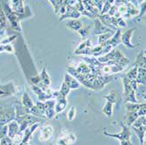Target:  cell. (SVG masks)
<instances>
[{"mask_svg": "<svg viewBox=\"0 0 146 145\" xmlns=\"http://www.w3.org/2000/svg\"><path fill=\"white\" fill-rule=\"evenodd\" d=\"M122 131L118 134H108L107 132H104L105 135H107L110 137L116 138L121 141V145H133L130 142V130L129 127H127L124 124H122Z\"/></svg>", "mask_w": 146, "mask_h": 145, "instance_id": "cell-1", "label": "cell"}, {"mask_svg": "<svg viewBox=\"0 0 146 145\" xmlns=\"http://www.w3.org/2000/svg\"><path fill=\"white\" fill-rule=\"evenodd\" d=\"M81 15L82 14L75 9L74 6L68 5H67V7H66V11L64 12V14H62L61 17L60 18V21L64 20L67 18H73L74 19H79L80 17H81Z\"/></svg>", "mask_w": 146, "mask_h": 145, "instance_id": "cell-2", "label": "cell"}, {"mask_svg": "<svg viewBox=\"0 0 146 145\" xmlns=\"http://www.w3.org/2000/svg\"><path fill=\"white\" fill-rule=\"evenodd\" d=\"M54 101H48L44 103V109H45V116L48 119H52L54 116L55 111H54Z\"/></svg>", "mask_w": 146, "mask_h": 145, "instance_id": "cell-3", "label": "cell"}, {"mask_svg": "<svg viewBox=\"0 0 146 145\" xmlns=\"http://www.w3.org/2000/svg\"><path fill=\"white\" fill-rule=\"evenodd\" d=\"M91 49V42L89 39H87L77 47L74 52L76 54H90Z\"/></svg>", "mask_w": 146, "mask_h": 145, "instance_id": "cell-4", "label": "cell"}, {"mask_svg": "<svg viewBox=\"0 0 146 145\" xmlns=\"http://www.w3.org/2000/svg\"><path fill=\"white\" fill-rule=\"evenodd\" d=\"M75 136L73 134H68V135H62L60 136L57 140L58 145H69L75 141Z\"/></svg>", "mask_w": 146, "mask_h": 145, "instance_id": "cell-5", "label": "cell"}, {"mask_svg": "<svg viewBox=\"0 0 146 145\" xmlns=\"http://www.w3.org/2000/svg\"><path fill=\"white\" fill-rule=\"evenodd\" d=\"M112 32V30L109 27H107L106 25H104L103 24H102V22L100 21L99 19H96V28L94 30V33L95 34H102V33H106V32Z\"/></svg>", "mask_w": 146, "mask_h": 145, "instance_id": "cell-6", "label": "cell"}, {"mask_svg": "<svg viewBox=\"0 0 146 145\" xmlns=\"http://www.w3.org/2000/svg\"><path fill=\"white\" fill-rule=\"evenodd\" d=\"M52 128L51 126H45L43 128H41L40 129V134H39V141L44 142V141H47L52 134Z\"/></svg>", "mask_w": 146, "mask_h": 145, "instance_id": "cell-7", "label": "cell"}, {"mask_svg": "<svg viewBox=\"0 0 146 145\" xmlns=\"http://www.w3.org/2000/svg\"><path fill=\"white\" fill-rule=\"evenodd\" d=\"M57 97H58V101H57L56 106H55V113L59 114L66 109V107H67V105H68V101L66 100L65 96L58 95Z\"/></svg>", "mask_w": 146, "mask_h": 145, "instance_id": "cell-8", "label": "cell"}, {"mask_svg": "<svg viewBox=\"0 0 146 145\" xmlns=\"http://www.w3.org/2000/svg\"><path fill=\"white\" fill-rule=\"evenodd\" d=\"M134 31H135V28L130 29V30H128L127 32H125L123 35H121V42H123L128 47H135L136 46L130 43V38H131V35Z\"/></svg>", "mask_w": 146, "mask_h": 145, "instance_id": "cell-9", "label": "cell"}, {"mask_svg": "<svg viewBox=\"0 0 146 145\" xmlns=\"http://www.w3.org/2000/svg\"><path fill=\"white\" fill-rule=\"evenodd\" d=\"M134 130L137 132L139 139H140V142L141 145H143V136L145 134V125H140V126H137V127H133Z\"/></svg>", "mask_w": 146, "mask_h": 145, "instance_id": "cell-10", "label": "cell"}, {"mask_svg": "<svg viewBox=\"0 0 146 145\" xmlns=\"http://www.w3.org/2000/svg\"><path fill=\"white\" fill-rule=\"evenodd\" d=\"M65 79H66V80H65L64 82L69 87L70 89H71V88H78V87H80V84L74 80V78L70 77L69 75H66Z\"/></svg>", "mask_w": 146, "mask_h": 145, "instance_id": "cell-11", "label": "cell"}, {"mask_svg": "<svg viewBox=\"0 0 146 145\" xmlns=\"http://www.w3.org/2000/svg\"><path fill=\"white\" fill-rule=\"evenodd\" d=\"M67 26H68V27H69L70 29L74 30V31H77V32H78L80 29H81V28H82V23L80 22V21H78V20H76V19H74V20L69 21V22L68 23Z\"/></svg>", "mask_w": 146, "mask_h": 145, "instance_id": "cell-12", "label": "cell"}, {"mask_svg": "<svg viewBox=\"0 0 146 145\" xmlns=\"http://www.w3.org/2000/svg\"><path fill=\"white\" fill-rule=\"evenodd\" d=\"M114 32H106V33H102V34H100L99 35V38H98V45H101L104 42H106L110 39V38L112 37Z\"/></svg>", "mask_w": 146, "mask_h": 145, "instance_id": "cell-13", "label": "cell"}, {"mask_svg": "<svg viewBox=\"0 0 146 145\" xmlns=\"http://www.w3.org/2000/svg\"><path fill=\"white\" fill-rule=\"evenodd\" d=\"M112 105H113V103L108 101L107 103H106L105 106H104L103 109H102V112L107 116H109V117H110L111 115H112Z\"/></svg>", "mask_w": 146, "mask_h": 145, "instance_id": "cell-14", "label": "cell"}, {"mask_svg": "<svg viewBox=\"0 0 146 145\" xmlns=\"http://www.w3.org/2000/svg\"><path fill=\"white\" fill-rule=\"evenodd\" d=\"M24 104H25V106L27 108V109H31L33 107V101L27 96V95H24Z\"/></svg>", "mask_w": 146, "mask_h": 145, "instance_id": "cell-15", "label": "cell"}, {"mask_svg": "<svg viewBox=\"0 0 146 145\" xmlns=\"http://www.w3.org/2000/svg\"><path fill=\"white\" fill-rule=\"evenodd\" d=\"M41 77H42V80H43V83L48 86V85L50 84V79H49V76H48V74L46 73L45 70H43V72H42V73H41Z\"/></svg>", "mask_w": 146, "mask_h": 145, "instance_id": "cell-16", "label": "cell"}, {"mask_svg": "<svg viewBox=\"0 0 146 145\" xmlns=\"http://www.w3.org/2000/svg\"><path fill=\"white\" fill-rule=\"evenodd\" d=\"M75 116V108L74 107H72L69 111H68V119L69 121H72Z\"/></svg>", "mask_w": 146, "mask_h": 145, "instance_id": "cell-17", "label": "cell"}, {"mask_svg": "<svg viewBox=\"0 0 146 145\" xmlns=\"http://www.w3.org/2000/svg\"><path fill=\"white\" fill-rule=\"evenodd\" d=\"M11 131H10V136H14V134L17 132L18 130V127L15 123H13L11 126Z\"/></svg>", "mask_w": 146, "mask_h": 145, "instance_id": "cell-18", "label": "cell"}, {"mask_svg": "<svg viewBox=\"0 0 146 145\" xmlns=\"http://www.w3.org/2000/svg\"><path fill=\"white\" fill-rule=\"evenodd\" d=\"M104 98H105V99H107L108 101H110V102H111V103L115 102V94H111L110 95L104 96Z\"/></svg>", "mask_w": 146, "mask_h": 145, "instance_id": "cell-19", "label": "cell"}]
</instances>
